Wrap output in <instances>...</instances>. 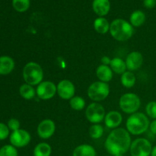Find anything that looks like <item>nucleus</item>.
<instances>
[{
    "mask_svg": "<svg viewBox=\"0 0 156 156\" xmlns=\"http://www.w3.org/2000/svg\"><path fill=\"white\" fill-rule=\"evenodd\" d=\"M101 64L102 65H105V66H109L110 63H111V59H110L108 56H105L101 58Z\"/></svg>",
    "mask_w": 156,
    "mask_h": 156,
    "instance_id": "nucleus-33",
    "label": "nucleus"
},
{
    "mask_svg": "<svg viewBox=\"0 0 156 156\" xmlns=\"http://www.w3.org/2000/svg\"><path fill=\"white\" fill-rule=\"evenodd\" d=\"M97 152L93 146L88 144H82L78 146L73 150V156H96Z\"/></svg>",
    "mask_w": 156,
    "mask_h": 156,
    "instance_id": "nucleus-18",
    "label": "nucleus"
},
{
    "mask_svg": "<svg viewBox=\"0 0 156 156\" xmlns=\"http://www.w3.org/2000/svg\"><path fill=\"white\" fill-rule=\"evenodd\" d=\"M152 146L150 141L145 138H138L132 142L130 146L131 156H150Z\"/></svg>",
    "mask_w": 156,
    "mask_h": 156,
    "instance_id": "nucleus-8",
    "label": "nucleus"
},
{
    "mask_svg": "<svg viewBox=\"0 0 156 156\" xmlns=\"http://www.w3.org/2000/svg\"><path fill=\"white\" fill-rule=\"evenodd\" d=\"M19 93L21 97L25 100H31L36 95V90L32 85L28 84H23L19 88Z\"/></svg>",
    "mask_w": 156,
    "mask_h": 156,
    "instance_id": "nucleus-23",
    "label": "nucleus"
},
{
    "mask_svg": "<svg viewBox=\"0 0 156 156\" xmlns=\"http://www.w3.org/2000/svg\"><path fill=\"white\" fill-rule=\"evenodd\" d=\"M105 110L103 105L94 102L91 103L85 110V116L90 123L93 124H98L105 120Z\"/></svg>",
    "mask_w": 156,
    "mask_h": 156,
    "instance_id": "nucleus-7",
    "label": "nucleus"
},
{
    "mask_svg": "<svg viewBox=\"0 0 156 156\" xmlns=\"http://www.w3.org/2000/svg\"><path fill=\"white\" fill-rule=\"evenodd\" d=\"M109 21L104 17H98L94 21V28L98 33L101 34H107L110 30Z\"/></svg>",
    "mask_w": 156,
    "mask_h": 156,
    "instance_id": "nucleus-19",
    "label": "nucleus"
},
{
    "mask_svg": "<svg viewBox=\"0 0 156 156\" xmlns=\"http://www.w3.org/2000/svg\"><path fill=\"white\" fill-rule=\"evenodd\" d=\"M57 94L63 100H70L75 96L76 88L71 81L68 79H63L60 81L56 85Z\"/></svg>",
    "mask_w": 156,
    "mask_h": 156,
    "instance_id": "nucleus-11",
    "label": "nucleus"
},
{
    "mask_svg": "<svg viewBox=\"0 0 156 156\" xmlns=\"http://www.w3.org/2000/svg\"><path fill=\"white\" fill-rule=\"evenodd\" d=\"M30 0H12V6L18 12H24L28 10Z\"/></svg>",
    "mask_w": 156,
    "mask_h": 156,
    "instance_id": "nucleus-26",
    "label": "nucleus"
},
{
    "mask_svg": "<svg viewBox=\"0 0 156 156\" xmlns=\"http://www.w3.org/2000/svg\"><path fill=\"white\" fill-rule=\"evenodd\" d=\"M69 105L74 111H82L85 107V101L81 96H74L69 100Z\"/></svg>",
    "mask_w": 156,
    "mask_h": 156,
    "instance_id": "nucleus-25",
    "label": "nucleus"
},
{
    "mask_svg": "<svg viewBox=\"0 0 156 156\" xmlns=\"http://www.w3.org/2000/svg\"><path fill=\"white\" fill-rule=\"evenodd\" d=\"M146 20V15L141 10H136L131 14L129 17V23L133 27H138L143 25Z\"/></svg>",
    "mask_w": 156,
    "mask_h": 156,
    "instance_id": "nucleus-20",
    "label": "nucleus"
},
{
    "mask_svg": "<svg viewBox=\"0 0 156 156\" xmlns=\"http://www.w3.org/2000/svg\"><path fill=\"white\" fill-rule=\"evenodd\" d=\"M92 9L99 17H105L111 10V2L109 0H93Z\"/></svg>",
    "mask_w": 156,
    "mask_h": 156,
    "instance_id": "nucleus-15",
    "label": "nucleus"
},
{
    "mask_svg": "<svg viewBox=\"0 0 156 156\" xmlns=\"http://www.w3.org/2000/svg\"><path fill=\"white\" fill-rule=\"evenodd\" d=\"M131 137L127 129L117 128L111 131L107 137L105 147L110 155L114 156L119 154L123 155L130 149Z\"/></svg>",
    "mask_w": 156,
    "mask_h": 156,
    "instance_id": "nucleus-1",
    "label": "nucleus"
},
{
    "mask_svg": "<svg viewBox=\"0 0 156 156\" xmlns=\"http://www.w3.org/2000/svg\"><path fill=\"white\" fill-rule=\"evenodd\" d=\"M110 34L117 41H126L132 37L134 29L132 24L122 18L114 20L110 25Z\"/></svg>",
    "mask_w": 156,
    "mask_h": 156,
    "instance_id": "nucleus-2",
    "label": "nucleus"
},
{
    "mask_svg": "<svg viewBox=\"0 0 156 156\" xmlns=\"http://www.w3.org/2000/svg\"><path fill=\"white\" fill-rule=\"evenodd\" d=\"M57 93L56 85L50 81H44L40 83L36 88L37 96L44 101L53 98Z\"/></svg>",
    "mask_w": 156,
    "mask_h": 156,
    "instance_id": "nucleus-9",
    "label": "nucleus"
},
{
    "mask_svg": "<svg viewBox=\"0 0 156 156\" xmlns=\"http://www.w3.org/2000/svg\"><path fill=\"white\" fill-rule=\"evenodd\" d=\"M15 69V61L8 56H0V75H9Z\"/></svg>",
    "mask_w": 156,
    "mask_h": 156,
    "instance_id": "nucleus-17",
    "label": "nucleus"
},
{
    "mask_svg": "<svg viewBox=\"0 0 156 156\" xmlns=\"http://www.w3.org/2000/svg\"><path fill=\"white\" fill-rule=\"evenodd\" d=\"M105 126L109 129H117L123 121V117L121 114L117 111H109L106 114L105 117Z\"/></svg>",
    "mask_w": 156,
    "mask_h": 156,
    "instance_id": "nucleus-14",
    "label": "nucleus"
},
{
    "mask_svg": "<svg viewBox=\"0 0 156 156\" xmlns=\"http://www.w3.org/2000/svg\"><path fill=\"white\" fill-rule=\"evenodd\" d=\"M87 94L88 98L93 101H101L105 100L109 95L110 87L106 82L101 81L94 82L88 87Z\"/></svg>",
    "mask_w": 156,
    "mask_h": 156,
    "instance_id": "nucleus-6",
    "label": "nucleus"
},
{
    "mask_svg": "<svg viewBox=\"0 0 156 156\" xmlns=\"http://www.w3.org/2000/svg\"><path fill=\"white\" fill-rule=\"evenodd\" d=\"M52 153V148L47 143H40L34 149V156H50Z\"/></svg>",
    "mask_w": 156,
    "mask_h": 156,
    "instance_id": "nucleus-22",
    "label": "nucleus"
},
{
    "mask_svg": "<svg viewBox=\"0 0 156 156\" xmlns=\"http://www.w3.org/2000/svg\"><path fill=\"white\" fill-rule=\"evenodd\" d=\"M146 112L150 118L156 120V101H152L146 105Z\"/></svg>",
    "mask_w": 156,
    "mask_h": 156,
    "instance_id": "nucleus-29",
    "label": "nucleus"
},
{
    "mask_svg": "<svg viewBox=\"0 0 156 156\" xmlns=\"http://www.w3.org/2000/svg\"><path fill=\"white\" fill-rule=\"evenodd\" d=\"M11 144L15 148L25 147L30 143L31 140L30 134L25 129H19L12 132L9 137Z\"/></svg>",
    "mask_w": 156,
    "mask_h": 156,
    "instance_id": "nucleus-10",
    "label": "nucleus"
},
{
    "mask_svg": "<svg viewBox=\"0 0 156 156\" xmlns=\"http://www.w3.org/2000/svg\"><path fill=\"white\" fill-rule=\"evenodd\" d=\"M128 71H136L142 66L143 63V56L140 52L133 51L127 55L125 60Z\"/></svg>",
    "mask_w": 156,
    "mask_h": 156,
    "instance_id": "nucleus-13",
    "label": "nucleus"
},
{
    "mask_svg": "<svg viewBox=\"0 0 156 156\" xmlns=\"http://www.w3.org/2000/svg\"><path fill=\"white\" fill-rule=\"evenodd\" d=\"M149 129L152 132V133L156 135V120H154L150 123V125H149Z\"/></svg>",
    "mask_w": 156,
    "mask_h": 156,
    "instance_id": "nucleus-34",
    "label": "nucleus"
},
{
    "mask_svg": "<svg viewBox=\"0 0 156 156\" xmlns=\"http://www.w3.org/2000/svg\"><path fill=\"white\" fill-rule=\"evenodd\" d=\"M9 128L5 123H0V140H4L9 136Z\"/></svg>",
    "mask_w": 156,
    "mask_h": 156,
    "instance_id": "nucleus-31",
    "label": "nucleus"
},
{
    "mask_svg": "<svg viewBox=\"0 0 156 156\" xmlns=\"http://www.w3.org/2000/svg\"><path fill=\"white\" fill-rule=\"evenodd\" d=\"M7 126L9 128V129H11V130H12L14 132V131H16L20 129L21 124H20L19 120L15 118H12L9 120Z\"/></svg>",
    "mask_w": 156,
    "mask_h": 156,
    "instance_id": "nucleus-30",
    "label": "nucleus"
},
{
    "mask_svg": "<svg viewBox=\"0 0 156 156\" xmlns=\"http://www.w3.org/2000/svg\"><path fill=\"white\" fill-rule=\"evenodd\" d=\"M143 5L146 9H152L156 5V0H144L143 1Z\"/></svg>",
    "mask_w": 156,
    "mask_h": 156,
    "instance_id": "nucleus-32",
    "label": "nucleus"
},
{
    "mask_svg": "<svg viewBox=\"0 0 156 156\" xmlns=\"http://www.w3.org/2000/svg\"><path fill=\"white\" fill-rule=\"evenodd\" d=\"M114 156H123V155H122V154H119V155H116Z\"/></svg>",
    "mask_w": 156,
    "mask_h": 156,
    "instance_id": "nucleus-36",
    "label": "nucleus"
},
{
    "mask_svg": "<svg viewBox=\"0 0 156 156\" xmlns=\"http://www.w3.org/2000/svg\"><path fill=\"white\" fill-rule=\"evenodd\" d=\"M141 105L140 97L134 93H126L119 100L120 108L126 114H133L136 113Z\"/></svg>",
    "mask_w": 156,
    "mask_h": 156,
    "instance_id": "nucleus-5",
    "label": "nucleus"
},
{
    "mask_svg": "<svg viewBox=\"0 0 156 156\" xmlns=\"http://www.w3.org/2000/svg\"><path fill=\"white\" fill-rule=\"evenodd\" d=\"M23 79L26 84L34 86L43 82L44 70L41 65L35 62H29L23 69Z\"/></svg>",
    "mask_w": 156,
    "mask_h": 156,
    "instance_id": "nucleus-4",
    "label": "nucleus"
},
{
    "mask_svg": "<svg viewBox=\"0 0 156 156\" xmlns=\"http://www.w3.org/2000/svg\"><path fill=\"white\" fill-rule=\"evenodd\" d=\"M104 134V128L99 123L93 124L89 128V136L94 140H98L101 138Z\"/></svg>",
    "mask_w": 156,
    "mask_h": 156,
    "instance_id": "nucleus-27",
    "label": "nucleus"
},
{
    "mask_svg": "<svg viewBox=\"0 0 156 156\" xmlns=\"http://www.w3.org/2000/svg\"><path fill=\"white\" fill-rule=\"evenodd\" d=\"M18 151L12 145H5L0 149V156H18Z\"/></svg>",
    "mask_w": 156,
    "mask_h": 156,
    "instance_id": "nucleus-28",
    "label": "nucleus"
},
{
    "mask_svg": "<svg viewBox=\"0 0 156 156\" xmlns=\"http://www.w3.org/2000/svg\"><path fill=\"white\" fill-rule=\"evenodd\" d=\"M149 120L147 116L141 112L131 114L126 123V129L129 133L138 136L144 133L149 128Z\"/></svg>",
    "mask_w": 156,
    "mask_h": 156,
    "instance_id": "nucleus-3",
    "label": "nucleus"
},
{
    "mask_svg": "<svg viewBox=\"0 0 156 156\" xmlns=\"http://www.w3.org/2000/svg\"><path fill=\"white\" fill-rule=\"evenodd\" d=\"M37 131L40 138L43 140H47L53 136V134L55 133L56 124L53 120L50 119H45L38 124Z\"/></svg>",
    "mask_w": 156,
    "mask_h": 156,
    "instance_id": "nucleus-12",
    "label": "nucleus"
},
{
    "mask_svg": "<svg viewBox=\"0 0 156 156\" xmlns=\"http://www.w3.org/2000/svg\"><path fill=\"white\" fill-rule=\"evenodd\" d=\"M150 156H156V146H154V147H152Z\"/></svg>",
    "mask_w": 156,
    "mask_h": 156,
    "instance_id": "nucleus-35",
    "label": "nucleus"
},
{
    "mask_svg": "<svg viewBox=\"0 0 156 156\" xmlns=\"http://www.w3.org/2000/svg\"><path fill=\"white\" fill-rule=\"evenodd\" d=\"M110 67L111 68L112 71L117 74L122 75L126 71V65L125 61L119 57L113 58L110 63Z\"/></svg>",
    "mask_w": 156,
    "mask_h": 156,
    "instance_id": "nucleus-21",
    "label": "nucleus"
},
{
    "mask_svg": "<svg viewBox=\"0 0 156 156\" xmlns=\"http://www.w3.org/2000/svg\"><path fill=\"white\" fill-rule=\"evenodd\" d=\"M136 81V76L133 73L130 71H126L124 73L121 75V79H120V82L121 84L126 88H131L135 85Z\"/></svg>",
    "mask_w": 156,
    "mask_h": 156,
    "instance_id": "nucleus-24",
    "label": "nucleus"
},
{
    "mask_svg": "<svg viewBox=\"0 0 156 156\" xmlns=\"http://www.w3.org/2000/svg\"><path fill=\"white\" fill-rule=\"evenodd\" d=\"M113 73L111 67L109 66L100 65L96 69V76L99 81L108 83V82L112 80Z\"/></svg>",
    "mask_w": 156,
    "mask_h": 156,
    "instance_id": "nucleus-16",
    "label": "nucleus"
}]
</instances>
